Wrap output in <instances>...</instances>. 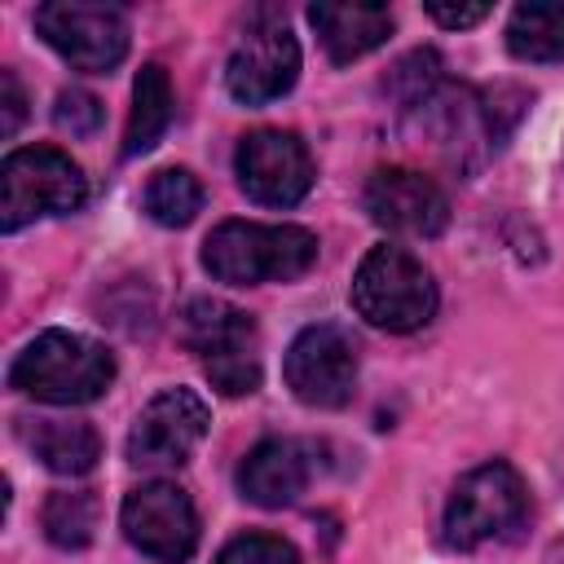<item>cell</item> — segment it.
<instances>
[{"label":"cell","mask_w":564,"mask_h":564,"mask_svg":"<svg viewBox=\"0 0 564 564\" xmlns=\"http://www.w3.org/2000/svg\"><path fill=\"white\" fill-rule=\"evenodd\" d=\"M317 264V238L304 225L220 220L203 242V269L229 286L295 282Z\"/></svg>","instance_id":"obj_1"},{"label":"cell","mask_w":564,"mask_h":564,"mask_svg":"<svg viewBox=\"0 0 564 564\" xmlns=\"http://www.w3.org/2000/svg\"><path fill=\"white\" fill-rule=\"evenodd\" d=\"M115 379L106 344L75 330H40L9 366V388L48 405H88Z\"/></svg>","instance_id":"obj_2"},{"label":"cell","mask_w":564,"mask_h":564,"mask_svg":"<svg viewBox=\"0 0 564 564\" xmlns=\"http://www.w3.org/2000/svg\"><path fill=\"white\" fill-rule=\"evenodd\" d=\"M352 308L388 335H410L436 313V282L405 247H370L352 273Z\"/></svg>","instance_id":"obj_3"},{"label":"cell","mask_w":564,"mask_h":564,"mask_svg":"<svg viewBox=\"0 0 564 564\" xmlns=\"http://www.w3.org/2000/svg\"><path fill=\"white\" fill-rule=\"evenodd\" d=\"M181 344L203 361V375L212 379L216 392L225 397H251L260 388V352H256V322L251 313L212 300V295H194L181 317Z\"/></svg>","instance_id":"obj_4"},{"label":"cell","mask_w":564,"mask_h":564,"mask_svg":"<svg viewBox=\"0 0 564 564\" xmlns=\"http://www.w3.org/2000/svg\"><path fill=\"white\" fill-rule=\"evenodd\" d=\"M524 520H529V489L511 463L494 458L458 476V485L449 489L441 529L454 551H476L485 542L511 538Z\"/></svg>","instance_id":"obj_5"},{"label":"cell","mask_w":564,"mask_h":564,"mask_svg":"<svg viewBox=\"0 0 564 564\" xmlns=\"http://www.w3.org/2000/svg\"><path fill=\"white\" fill-rule=\"evenodd\" d=\"M88 198V181L57 145H22L0 163V229L18 234L40 216H70Z\"/></svg>","instance_id":"obj_6"},{"label":"cell","mask_w":564,"mask_h":564,"mask_svg":"<svg viewBox=\"0 0 564 564\" xmlns=\"http://www.w3.org/2000/svg\"><path fill=\"white\" fill-rule=\"evenodd\" d=\"M40 40L84 75H106L128 53V18L115 4H84V0H48L35 9Z\"/></svg>","instance_id":"obj_7"},{"label":"cell","mask_w":564,"mask_h":564,"mask_svg":"<svg viewBox=\"0 0 564 564\" xmlns=\"http://www.w3.org/2000/svg\"><path fill=\"white\" fill-rule=\"evenodd\" d=\"M282 375L295 401L313 410H339L357 388V339L339 322H313L291 339Z\"/></svg>","instance_id":"obj_8"},{"label":"cell","mask_w":564,"mask_h":564,"mask_svg":"<svg viewBox=\"0 0 564 564\" xmlns=\"http://www.w3.org/2000/svg\"><path fill=\"white\" fill-rule=\"evenodd\" d=\"M234 176L260 207H295L313 189V154L295 132L256 128L234 150Z\"/></svg>","instance_id":"obj_9"},{"label":"cell","mask_w":564,"mask_h":564,"mask_svg":"<svg viewBox=\"0 0 564 564\" xmlns=\"http://www.w3.org/2000/svg\"><path fill=\"white\" fill-rule=\"evenodd\" d=\"M119 524L123 538L159 564H185L198 546V511L189 494L172 480L137 485L119 507Z\"/></svg>","instance_id":"obj_10"},{"label":"cell","mask_w":564,"mask_h":564,"mask_svg":"<svg viewBox=\"0 0 564 564\" xmlns=\"http://www.w3.org/2000/svg\"><path fill=\"white\" fill-rule=\"evenodd\" d=\"M212 414L194 388H163L145 401L128 432V463L137 467H181L207 436Z\"/></svg>","instance_id":"obj_11"},{"label":"cell","mask_w":564,"mask_h":564,"mask_svg":"<svg viewBox=\"0 0 564 564\" xmlns=\"http://www.w3.org/2000/svg\"><path fill=\"white\" fill-rule=\"evenodd\" d=\"M370 220L401 238H436L449 225L445 189L414 167H375L361 194Z\"/></svg>","instance_id":"obj_12"},{"label":"cell","mask_w":564,"mask_h":564,"mask_svg":"<svg viewBox=\"0 0 564 564\" xmlns=\"http://www.w3.org/2000/svg\"><path fill=\"white\" fill-rule=\"evenodd\" d=\"M295 79H300V44L282 22L247 31V40H238V48L225 62V88L242 106L278 101L282 93L295 88Z\"/></svg>","instance_id":"obj_13"},{"label":"cell","mask_w":564,"mask_h":564,"mask_svg":"<svg viewBox=\"0 0 564 564\" xmlns=\"http://www.w3.org/2000/svg\"><path fill=\"white\" fill-rule=\"evenodd\" d=\"M317 476V449L295 436H269L238 463V494L256 507H291Z\"/></svg>","instance_id":"obj_14"},{"label":"cell","mask_w":564,"mask_h":564,"mask_svg":"<svg viewBox=\"0 0 564 564\" xmlns=\"http://www.w3.org/2000/svg\"><path fill=\"white\" fill-rule=\"evenodd\" d=\"M308 22L326 48V57L335 66H348L357 57H366L370 48H379L392 35V9L388 4H335L322 0L308 9Z\"/></svg>","instance_id":"obj_15"},{"label":"cell","mask_w":564,"mask_h":564,"mask_svg":"<svg viewBox=\"0 0 564 564\" xmlns=\"http://www.w3.org/2000/svg\"><path fill=\"white\" fill-rule=\"evenodd\" d=\"M22 441L57 476H84L101 458V436L84 419H22Z\"/></svg>","instance_id":"obj_16"},{"label":"cell","mask_w":564,"mask_h":564,"mask_svg":"<svg viewBox=\"0 0 564 564\" xmlns=\"http://www.w3.org/2000/svg\"><path fill=\"white\" fill-rule=\"evenodd\" d=\"M172 79L159 62H145L137 70V84H132V110H128V128H123V154L137 159L145 150L159 145V137L167 132L172 123Z\"/></svg>","instance_id":"obj_17"},{"label":"cell","mask_w":564,"mask_h":564,"mask_svg":"<svg viewBox=\"0 0 564 564\" xmlns=\"http://www.w3.org/2000/svg\"><path fill=\"white\" fill-rule=\"evenodd\" d=\"M507 48L520 62H564V4H516Z\"/></svg>","instance_id":"obj_18"},{"label":"cell","mask_w":564,"mask_h":564,"mask_svg":"<svg viewBox=\"0 0 564 564\" xmlns=\"http://www.w3.org/2000/svg\"><path fill=\"white\" fill-rule=\"evenodd\" d=\"M141 207L154 225L163 229H181L189 225L198 212H203V185L189 167H159L150 181H145V194H141Z\"/></svg>","instance_id":"obj_19"},{"label":"cell","mask_w":564,"mask_h":564,"mask_svg":"<svg viewBox=\"0 0 564 564\" xmlns=\"http://www.w3.org/2000/svg\"><path fill=\"white\" fill-rule=\"evenodd\" d=\"M97 516H101V502L93 489H57L48 494L44 511H40V524H44V538L62 551H79L93 542L97 533Z\"/></svg>","instance_id":"obj_20"},{"label":"cell","mask_w":564,"mask_h":564,"mask_svg":"<svg viewBox=\"0 0 564 564\" xmlns=\"http://www.w3.org/2000/svg\"><path fill=\"white\" fill-rule=\"evenodd\" d=\"M212 564H300V551L278 533H238Z\"/></svg>","instance_id":"obj_21"},{"label":"cell","mask_w":564,"mask_h":564,"mask_svg":"<svg viewBox=\"0 0 564 564\" xmlns=\"http://www.w3.org/2000/svg\"><path fill=\"white\" fill-rule=\"evenodd\" d=\"M101 115H106L101 101L93 93H84V88H66L57 97V106H53V123L62 132H70V137H93L101 128Z\"/></svg>","instance_id":"obj_22"},{"label":"cell","mask_w":564,"mask_h":564,"mask_svg":"<svg viewBox=\"0 0 564 564\" xmlns=\"http://www.w3.org/2000/svg\"><path fill=\"white\" fill-rule=\"evenodd\" d=\"M22 119H26V93L13 70H0V137H13Z\"/></svg>","instance_id":"obj_23"},{"label":"cell","mask_w":564,"mask_h":564,"mask_svg":"<svg viewBox=\"0 0 564 564\" xmlns=\"http://www.w3.org/2000/svg\"><path fill=\"white\" fill-rule=\"evenodd\" d=\"M427 18L449 31H463V26H476L480 18H489V4H427Z\"/></svg>","instance_id":"obj_24"}]
</instances>
